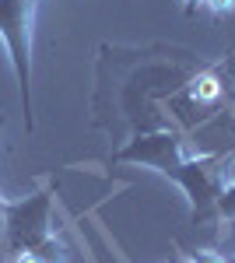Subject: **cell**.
<instances>
[{
	"label": "cell",
	"instance_id": "1",
	"mask_svg": "<svg viewBox=\"0 0 235 263\" xmlns=\"http://www.w3.org/2000/svg\"><path fill=\"white\" fill-rule=\"evenodd\" d=\"M116 162L151 165L155 172L176 179L186 190V197L193 200V218L200 224L211 214H218V197L225 190V168H218L221 158H186L183 137L172 134V130L134 137L123 151H116Z\"/></svg>",
	"mask_w": 235,
	"mask_h": 263
},
{
	"label": "cell",
	"instance_id": "2",
	"mask_svg": "<svg viewBox=\"0 0 235 263\" xmlns=\"http://www.w3.org/2000/svg\"><path fill=\"white\" fill-rule=\"evenodd\" d=\"M46 239H53V197L39 190L18 203H7V218L0 232V263L14 260L18 253L39 249Z\"/></svg>",
	"mask_w": 235,
	"mask_h": 263
},
{
	"label": "cell",
	"instance_id": "3",
	"mask_svg": "<svg viewBox=\"0 0 235 263\" xmlns=\"http://www.w3.org/2000/svg\"><path fill=\"white\" fill-rule=\"evenodd\" d=\"M32 7L35 0H0V39L7 42L11 53V67L18 78L21 91V112H25V130H35V116H32V63H28V49H32Z\"/></svg>",
	"mask_w": 235,
	"mask_h": 263
},
{
	"label": "cell",
	"instance_id": "4",
	"mask_svg": "<svg viewBox=\"0 0 235 263\" xmlns=\"http://www.w3.org/2000/svg\"><path fill=\"white\" fill-rule=\"evenodd\" d=\"M225 91V84L218 81V74H200L186 84V99H193L196 105H214Z\"/></svg>",
	"mask_w": 235,
	"mask_h": 263
},
{
	"label": "cell",
	"instance_id": "5",
	"mask_svg": "<svg viewBox=\"0 0 235 263\" xmlns=\"http://www.w3.org/2000/svg\"><path fill=\"white\" fill-rule=\"evenodd\" d=\"M218 214L228 218V221H235V182H225V190H221V197H218Z\"/></svg>",
	"mask_w": 235,
	"mask_h": 263
},
{
	"label": "cell",
	"instance_id": "6",
	"mask_svg": "<svg viewBox=\"0 0 235 263\" xmlns=\"http://www.w3.org/2000/svg\"><path fill=\"white\" fill-rule=\"evenodd\" d=\"M214 14H228V11H235V0H204Z\"/></svg>",
	"mask_w": 235,
	"mask_h": 263
},
{
	"label": "cell",
	"instance_id": "7",
	"mask_svg": "<svg viewBox=\"0 0 235 263\" xmlns=\"http://www.w3.org/2000/svg\"><path fill=\"white\" fill-rule=\"evenodd\" d=\"M190 263H225V256H218V253H193Z\"/></svg>",
	"mask_w": 235,
	"mask_h": 263
},
{
	"label": "cell",
	"instance_id": "8",
	"mask_svg": "<svg viewBox=\"0 0 235 263\" xmlns=\"http://www.w3.org/2000/svg\"><path fill=\"white\" fill-rule=\"evenodd\" d=\"M4 218H7V200L0 197V232H4Z\"/></svg>",
	"mask_w": 235,
	"mask_h": 263
},
{
	"label": "cell",
	"instance_id": "9",
	"mask_svg": "<svg viewBox=\"0 0 235 263\" xmlns=\"http://www.w3.org/2000/svg\"><path fill=\"white\" fill-rule=\"evenodd\" d=\"M183 4H186V11L193 14V11H196V7H200V4H204V0H183Z\"/></svg>",
	"mask_w": 235,
	"mask_h": 263
},
{
	"label": "cell",
	"instance_id": "10",
	"mask_svg": "<svg viewBox=\"0 0 235 263\" xmlns=\"http://www.w3.org/2000/svg\"><path fill=\"white\" fill-rule=\"evenodd\" d=\"M228 182H235V158H232V165H228Z\"/></svg>",
	"mask_w": 235,
	"mask_h": 263
},
{
	"label": "cell",
	"instance_id": "11",
	"mask_svg": "<svg viewBox=\"0 0 235 263\" xmlns=\"http://www.w3.org/2000/svg\"><path fill=\"white\" fill-rule=\"evenodd\" d=\"M0 130H4V116H0Z\"/></svg>",
	"mask_w": 235,
	"mask_h": 263
},
{
	"label": "cell",
	"instance_id": "12",
	"mask_svg": "<svg viewBox=\"0 0 235 263\" xmlns=\"http://www.w3.org/2000/svg\"><path fill=\"white\" fill-rule=\"evenodd\" d=\"M172 263H183V260H172Z\"/></svg>",
	"mask_w": 235,
	"mask_h": 263
},
{
	"label": "cell",
	"instance_id": "13",
	"mask_svg": "<svg viewBox=\"0 0 235 263\" xmlns=\"http://www.w3.org/2000/svg\"><path fill=\"white\" fill-rule=\"evenodd\" d=\"M228 263H235V260H228Z\"/></svg>",
	"mask_w": 235,
	"mask_h": 263
}]
</instances>
